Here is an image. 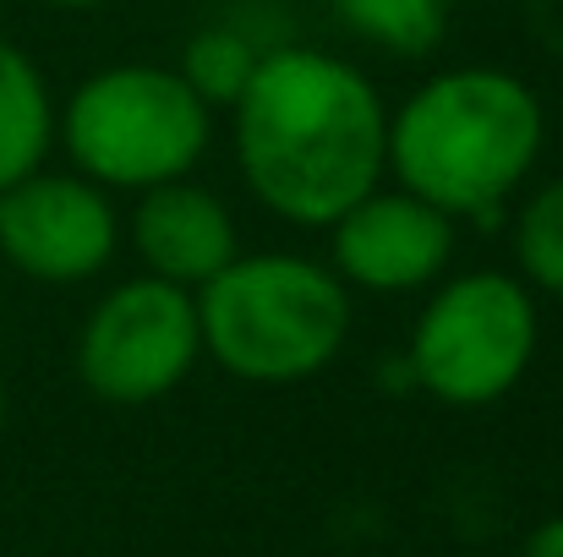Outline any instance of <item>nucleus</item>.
<instances>
[{"instance_id":"nucleus-15","label":"nucleus","mask_w":563,"mask_h":557,"mask_svg":"<svg viewBox=\"0 0 563 557\" xmlns=\"http://www.w3.org/2000/svg\"><path fill=\"white\" fill-rule=\"evenodd\" d=\"M44 5H55V11H99L110 0H44Z\"/></svg>"},{"instance_id":"nucleus-12","label":"nucleus","mask_w":563,"mask_h":557,"mask_svg":"<svg viewBox=\"0 0 563 557\" xmlns=\"http://www.w3.org/2000/svg\"><path fill=\"white\" fill-rule=\"evenodd\" d=\"M515 263L520 279L542 296H563V176L531 191L515 219Z\"/></svg>"},{"instance_id":"nucleus-9","label":"nucleus","mask_w":563,"mask_h":557,"mask_svg":"<svg viewBox=\"0 0 563 557\" xmlns=\"http://www.w3.org/2000/svg\"><path fill=\"white\" fill-rule=\"evenodd\" d=\"M132 252H137L143 274L170 279L181 290H202L224 263L241 257V230H235V213L224 208V197H213L208 186L181 176V181L137 191Z\"/></svg>"},{"instance_id":"nucleus-14","label":"nucleus","mask_w":563,"mask_h":557,"mask_svg":"<svg viewBox=\"0 0 563 557\" xmlns=\"http://www.w3.org/2000/svg\"><path fill=\"white\" fill-rule=\"evenodd\" d=\"M520 557H563V514L559 520H542V525L526 536V553Z\"/></svg>"},{"instance_id":"nucleus-13","label":"nucleus","mask_w":563,"mask_h":557,"mask_svg":"<svg viewBox=\"0 0 563 557\" xmlns=\"http://www.w3.org/2000/svg\"><path fill=\"white\" fill-rule=\"evenodd\" d=\"M252 66H257V49L246 44V33H235V27H202V33H191V44L176 71L187 77L191 93L208 110H230L235 93L246 88Z\"/></svg>"},{"instance_id":"nucleus-4","label":"nucleus","mask_w":563,"mask_h":557,"mask_svg":"<svg viewBox=\"0 0 563 557\" xmlns=\"http://www.w3.org/2000/svg\"><path fill=\"white\" fill-rule=\"evenodd\" d=\"M213 137V110L176 66H104L55 115V143L71 170L104 191H148L197 170Z\"/></svg>"},{"instance_id":"nucleus-5","label":"nucleus","mask_w":563,"mask_h":557,"mask_svg":"<svg viewBox=\"0 0 563 557\" xmlns=\"http://www.w3.org/2000/svg\"><path fill=\"white\" fill-rule=\"evenodd\" d=\"M537 296L520 274L471 268L438 285L410 328V371L416 382L454 410L498 404L537 356Z\"/></svg>"},{"instance_id":"nucleus-3","label":"nucleus","mask_w":563,"mask_h":557,"mask_svg":"<svg viewBox=\"0 0 563 557\" xmlns=\"http://www.w3.org/2000/svg\"><path fill=\"white\" fill-rule=\"evenodd\" d=\"M191 296L202 356L257 388L318 377L351 339V290L312 257L241 252Z\"/></svg>"},{"instance_id":"nucleus-10","label":"nucleus","mask_w":563,"mask_h":557,"mask_svg":"<svg viewBox=\"0 0 563 557\" xmlns=\"http://www.w3.org/2000/svg\"><path fill=\"white\" fill-rule=\"evenodd\" d=\"M55 148V99L27 49L0 33V191L38 170Z\"/></svg>"},{"instance_id":"nucleus-1","label":"nucleus","mask_w":563,"mask_h":557,"mask_svg":"<svg viewBox=\"0 0 563 557\" xmlns=\"http://www.w3.org/2000/svg\"><path fill=\"white\" fill-rule=\"evenodd\" d=\"M246 191L301 230H329L388 176V110L362 66L290 44L257 55L230 104Z\"/></svg>"},{"instance_id":"nucleus-2","label":"nucleus","mask_w":563,"mask_h":557,"mask_svg":"<svg viewBox=\"0 0 563 557\" xmlns=\"http://www.w3.org/2000/svg\"><path fill=\"white\" fill-rule=\"evenodd\" d=\"M542 132V99L515 71L454 66L388 115V176L449 219H487L537 170Z\"/></svg>"},{"instance_id":"nucleus-8","label":"nucleus","mask_w":563,"mask_h":557,"mask_svg":"<svg viewBox=\"0 0 563 557\" xmlns=\"http://www.w3.org/2000/svg\"><path fill=\"white\" fill-rule=\"evenodd\" d=\"M329 235H334L329 268L345 279V290H373V296L427 290L443 279L454 257V219L405 186L394 191L373 186L329 224Z\"/></svg>"},{"instance_id":"nucleus-6","label":"nucleus","mask_w":563,"mask_h":557,"mask_svg":"<svg viewBox=\"0 0 563 557\" xmlns=\"http://www.w3.org/2000/svg\"><path fill=\"white\" fill-rule=\"evenodd\" d=\"M197 356V296L154 274H137L99 296L77 334V377L104 404H154L176 393Z\"/></svg>"},{"instance_id":"nucleus-11","label":"nucleus","mask_w":563,"mask_h":557,"mask_svg":"<svg viewBox=\"0 0 563 557\" xmlns=\"http://www.w3.org/2000/svg\"><path fill=\"white\" fill-rule=\"evenodd\" d=\"M334 16L388 55H432L449 33V0H329Z\"/></svg>"},{"instance_id":"nucleus-7","label":"nucleus","mask_w":563,"mask_h":557,"mask_svg":"<svg viewBox=\"0 0 563 557\" xmlns=\"http://www.w3.org/2000/svg\"><path fill=\"white\" fill-rule=\"evenodd\" d=\"M121 219L110 191L77 170H27L0 191V257L38 285H82L110 268Z\"/></svg>"},{"instance_id":"nucleus-16","label":"nucleus","mask_w":563,"mask_h":557,"mask_svg":"<svg viewBox=\"0 0 563 557\" xmlns=\"http://www.w3.org/2000/svg\"><path fill=\"white\" fill-rule=\"evenodd\" d=\"M0 426H5V377H0Z\"/></svg>"}]
</instances>
